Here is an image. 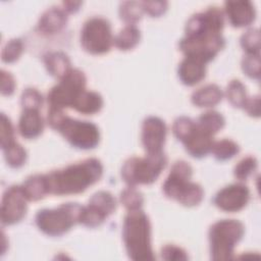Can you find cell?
Here are the masks:
<instances>
[{
    "label": "cell",
    "instance_id": "cell-1",
    "mask_svg": "<svg viewBox=\"0 0 261 261\" xmlns=\"http://www.w3.org/2000/svg\"><path fill=\"white\" fill-rule=\"evenodd\" d=\"M103 166L97 158H88L46 174L49 194L57 196L76 195L97 182Z\"/></svg>",
    "mask_w": 261,
    "mask_h": 261
},
{
    "label": "cell",
    "instance_id": "cell-2",
    "mask_svg": "<svg viewBox=\"0 0 261 261\" xmlns=\"http://www.w3.org/2000/svg\"><path fill=\"white\" fill-rule=\"evenodd\" d=\"M122 240L128 257L136 261L154 260L151 243V223L142 210H130L122 224Z\"/></svg>",
    "mask_w": 261,
    "mask_h": 261
},
{
    "label": "cell",
    "instance_id": "cell-3",
    "mask_svg": "<svg viewBox=\"0 0 261 261\" xmlns=\"http://www.w3.org/2000/svg\"><path fill=\"white\" fill-rule=\"evenodd\" d=\"M49 125L59 132L73 147L82 150L95 148L100 141V132L96 124L90 121L72 119L60 109L50 108L48 111Z\"/></svg>",
    "mask_w": 261,
    "mask_h": 261
},
{
    "label": "cell",
    "instance_id": "cell-4",
    "mask_svg": "<svg viewBox=\"0 0 261 261\" xmlns=\"http://www.w3.org/2000/svg\"><path fill=\"white\" fill-rule=\"evenodd\" d=\"M245 227L236 219H222L213 223L209 229L210 256L212 260H229L234 248L242 240Z\"/></svg>",
    "mask_w": 261,
    "mask_h": 261
},
{
    "label": "cell",
    "instance_id": "cell-5",
    "mask_svg": "<svg viewBox=\"0 0 261 261\" xmlns=\"http://www.w3.org/2000/svg\"><path fill=\"white\" fill-rule=\"evenodd\" d=\"M167 159L163 152L147 154L145 157L128 158L121 167V177L127 186L153 184L166 165Z\"/></svg>",
    "mask_w": 261,
    "mask_h": 261
},
{
    "label": "cell",
    "instance_id": "cell-6",
    "mask_svg": "<svg viewBox=\"0 0 261 261\" xmlns=\"http://www.w3.org/2000/svg\"><path fill=\"white\" fill-rule=\"evenodd\" d=\"M83 207L77 203H66L54 209L40 210L36 214V224L47 236H62L73 225L80 223Z\"/></svg>",
    "mask_w": 261,
    "mask_h": 261
},
{
    "label": "cell",
    "instance_id": "cell-7",
    "mask_svg": "<svg viewBox=\"0 0 261 261\" xmlns=\"http://www.w3.org/2000/svg\"><path fill=\"white\" fill-rule=\"evenodd\" d=\"M224 45L225 40L221 33L204 31L196 35L185 36L179 42V50L186 57L206 64L223 49Z\"/></svg>",
    "mask_w": 261,
    "mask_h": 261
},
{
    "label": "cell",
    "instance_id": "cell-8",
    "mask_svg": "<svg viewBox=\"0 0 261 261\" xmlns=\"http://www.w3.org/2000/svg\"><path fill=\"white\" fill-rule=\"evenodd\" d=\"M113 41L111 25L107 19L96 16L84 23L81 31V45L88 53L105 54L111 49Z\"/></svg>",
    "mask_w": 261,
    "mask_h": 261
},
{
    "label": "cell",
    "instance_id": "cell-9",
    "mask_svg": "<svg viewBox=\"0 0 261 261\" xmlns=\"http://www.w3.org/2000/svg\"><path fill=\"white\" fill-rule=\"evenodd\" d=\"M87 79L85 73L76 68L71 70L60 80L48 93V103L50 108L63 110L72 107V104L79 94L86 89Z\"/></svg>",
    "mask_w": 261,
    "mask_h": 261
},
{
    "label": "cell",
    "instance_id": "cell-10",
    "mask_svg": "<svg viewBox=\"0 0 261 261\" xmlns=\"http://www.w3.org/2000/svg\"><path fill=\"white\" fill-rule=\"evenodd\" d=\"M28 199L21 186H11L3 194L1 204V221L4 225L19 222L27 214Z\"/></svg>",
    "mask_w": 261,
    "mask_h": 261
},
{
    "label": "cell",
    "instance_id": "cell-11",
    "mask_svg": "<svg viewBox=\"0 0 261 261\" xmlns=\"http://www.w3.org/2000/svg\"><path fill=\"white\" fill-rule=\"evenodd\" d=\"M192 173V166L188 162L184 160L174 162L162 186L165 196L178 202L193 182L191 181Z\"/></svg>",
    "mask_w": 261,
    "mask_h": 261
},
{
    "label": "cell",
    "instance_id": "cell-12",
    "mask_svg": "<svg viewBox=\"0 0 261 261\" xmlns=\"http://www.w3.org/2000/svg\"><path fill=\"white\" fill-rule=\"evenodd\" d=\"M250 200L247 186L238 182L224 187L214 197V205L225 212H238L244 209Z\"/></svg>",
    "mask_w": 261,
    "mask_h": 261
},
{
    "label": "cell",
    "instance_id": "cell-13",
    "mask_svg": "<svg viewBox=\"0 0 261 261\" xmlns=\"http://www.w3.org/2000/svg\"><path fill=\"white\" fill-rule=\"evenodd\" d=\"M167 128L165 122L156 116L147 117L142 124V144L147 154L163 152Z\"/></svg>",
    "mask_w": 261,
    "mask_h": 261
},
{
    "label": "cell",
    "instance_id": "cell-14",
    "mask_svg": "<svg viewBox=\"0 0 261 261\" xmlns=\"http://www.w3.org/2000/svg\"><path fill=\"white\" fill-rule=\"evenodd\" d=\"M224 12L234 28L248 27L256 17L254 5L250 1H227L224 4Z\"/></svg>",
    "mask_w": 261,
    "mask_h": 261
},
{
    "label": "cell",
    "instance_id": "cell-15",
    "mask_svg": "<svg viewBox=\"0 0 261 261\" xmlns=\"http://www.w3.org/2000/svg\"><path fill=\"white\" fill-rule=\"evenodd\" d=\"M186 151L195 158H202L208 153H211L212 146L214 144L213 136L208 135L202 130L196 123L195 128L191 135L182 142Z\"/></svg>",
    "mask_w": 261,
    "mask_h": 261
},
{
    "label": "cell",
    "instance_id": "cell-16",
    "mask_svg": "<svg viewBox=\"0 0 261 261\" xmlns=\"http://www.w3.org/2000/svg\"><path fill=\"white\" fill-rule=\"evenodd\" d=\"M180 82L186 86L199 84L206 75V64L190 57H185L177 71Z\"/></svg>",
    "mask_w": 261,
    "mask_h": 261
},
{
    "label": "cell",
    "instance_id": "cell-17",
    "mask_svg": "<svg viewBox=\"0 0 261 261\" xmlns=\"http://www.w3.org/2000/svg\"><path fill=\"white\" fill-rule=\"evenodd\" d=\"M66 12L59 7H51L40 17L38 30L43 34H55L60 32L66 24Z\"/></svg>",
    "mask_w": 261,
    "mask_h": 261
},
{
    "label": "cell",
    "instance_id": "cell-18",
    "mask_svg": "<svg viewBox=\"0 0 261 261\" xmlns=\"http://www.w3.org/2000/svg\"><path fill=\"white\" fill-rule=\"evenodd\" d=\"M44 129V120L39 110H23L18 121V130L25 139L39 137Z\"/></svg>",
    "mask_w": 261,
    "mask_h": 261
},
{
    "label": "cell",
    "instance_id": "cell-19",
    "mask_svg": "<svg viewBox=\"0 0 261 261\" xmlns=\"http://www.w3.org/2000/svg\"><path fill=\"white\" fill-rule=\"evenodd\" d=\"M223 97L221 89L215 84H208L196 90L191 97L192 103L197 107L209 108L217 105Z\"/></svg>",
    "mask_w": 261,
    "mask_h": 261
},
{
    "label": "cell",
    "instance_id": "cell-20",
    "mask_svg": "<svg viewBox=\"0 0 261 261\" xmlns=\"http://www.w3.org/2000/svg\"><path fill=\"white\" fill-rule=\"evenodd\" d=\"M103 107V99L100 94L94 91L84 90L75 98L72 107L82 114H95Z\"/></svg>",
    "mask_w": 261,
    "mask_h": 261
},
{
    "label": "cell",
    "instance_id": "cell-21",
    "mask_svg": "<svg viewBox=\"0 0 261 261\" xmlns=\"http://www.w3.org/2000/svg\"><path fill=\"white\" fill-rule=\"evenodd\" d=\"M47 71L56 79H63L70 70L71 64L68 56L63 52H50L44 56Z\"/></svg>",
    "mask_w": 261,
    "mask_h": 261
},
{
    "label": "cell",
    "instance_id": "cell-22",
    "mask_svg": "<svg viewBox=\"0 0 261 261\" xmlns=\"http://www.w3.org/2000/svg\"><path fill=\"white\" fill-rule=\"evenodd\" d=\"M21 189L29 201H38L49 194L46 174H35L28 177L21 185Z\"/></svg>",
    "mask_w": 261,
    "mask_h": 261
},
{
    "label": "cell",
    "instance_id": "cell-23",
    "mask_svg": "<svg viewBox=\"0 0 261 261\" xmlns=\"http://www.w3.org/2000/svg\"><path fill=\"white\" fill-rule=\"evenodd\" d=\"M140 38L141 33L136 24H126L114 37L113 45L122 51L132 50L139 44Z\"/></svg>",
    "mask_w": 261,
    "mask_h": 261
},
{
    "label": "cell",
    "instance_id": "cell-24",
    "mask_svg": "<svg viewBox=\"0 0 261 261\" xmlns=\"http://www.w3.org/2000/svg\"><path fill=\"white\" fill-rule=\"evenodd\" d=\"M197 125L210 136H214L225 124V119L221 113L213 110H208L200 115L197 120Z\"/></svg>",
    "mask_w": 261,
    "mask_h": 261
},
{
    "label": "cell",
    "instance_id": "cell-25",
    "mask_svg": "<svg viewBox=\"0 0 261 261\" xmlns=\"http://www.w3.org/2000/svg\"><path fill=\"white\" fill-rule=\"evenodd\" d=\"M88 205L99 211L107 218L115 211L116 200L109 192L99 191L92 196Z\"/></svg>",
    "mask_w": 261,
    "mask_h": 261
},
{
    "label": "cell",
    "instance_id": "cell-26",
    "mask_svg": "<svg viewBox=\"0 0 261 261\" xmlns=\"http://www.w3.org/2000/svg\"><path fill=\"white\" fill-rule=\"evenodd\" d=\"M144 13L142 2L126 1L120 3L119 17L126 24H135L138 22Z\"/></svg>",
    "mask_w": 261,
    "mask_h": 261
},
{
    "label": "cell",
    "instance_id": "cell-27",
    "mask_svg": "<svg viewBox=\"0 0 261 261\" xmlns=\"http://www.w3.org/2000/svg\"><path fill=\"white\" fill-rule=\"evenodd\" d=\"M239 151H240L239 145L234 141L228 140V139H224L217 142L214 141V144L211 149V153L214 155V157L217 160H220V161H224L232 158L234 155L239 153Z\"/></svg>",
    "mask_w": 261,
    "mask_h": 261
},
{
    "label": "cell",
    "instance_id": "cell-28",
    "mask_svg": "<svg viewBox=\"0 0 261 261\" xmlns=\"http://www.w3.org/2000/svg\"><path fill=\"white\" fill-rule=\"evenodd\" d=\"M3 152L7 164L13 168L21 167L27 161V151L16 141L3 149Z\"/></svg>",
    "mask_w": 261,
    "mask_h": 261
},
{
    "label": "cell",
    "instance_id": "cell-29",
    "mask_svg": "<svg viewBox=\"0 0 261 261\" xmlns=\"http://www.w3.org/2000/svg\"><path fill=\"white\" fill-rule=\"evenodd\" d=\"M226 97L233 107L243 108L248 99L246 88L243 83L239 80L230 81L226 88Z\"/></svg>",
    "mask_w": 261,
    "mask_h": 261
},
{
    "label": "cell",
    "instance_id": "cell-30",
    "mask_svg": "<svg viewBox=\"0 0 261 261\" xmlns=\"http://www.w3.org/2000/svg\"><path fill=\"white\" fill-rule=\"evenodd\" d=\"M120 202L121 204L128 210H138L142 209L144 203V197L140 191L136 189V187L128 186L124 189L120 194Z\"/></svg>",
    "mask_w": 261,
    "mask_h": 261
},
{
    "label": "cell",
    "instance_id": "cell-31",
    "mask_svg": "<svg viewBox=\"0 0 261 261\" xmlns=\"http://www.w3.org/2000/svg\"><path fill=\"white\" fill-rule=\"evenodd\" d=\"M258 161L254 156H247L241 159L233 169L236 178L241 181L247 180L257 169Z\"/></svg>",
    "mask_w": 261,
    "mask_h": 261
},
{
    "label": "cell",
    "instance_id": "cell-32",
    "mask_svg": "<svg viewBox=\"0 0 261 261\" xmlns=\"http://www.w3.org/2000/svg\"><path fill=\"white\" fill-rule=\"evenodd\" d=\"M241 46L247 54L259 55L260 34L258 29H249L241 37Z\"/></svg>",
    "mask_w": 261,
    "mask_h": 261
},
{
    "label": "cell",
    "instance_id": "cell-33",
    "mask_svg": "<svg viewBox=\"0 0 261 261\" xmlns=\"http://www.w3.org/2000/svg\"><path fill=\"white\" fill-rule=\"evenodd\" d=\"M24 46L20 39H12L6 43L1 52V59L5 63H13L19 59Z\"/></svg>",
    "mask_w": 261,
    "mask_h": 261
},
{
    "label": "cell",
    "instance_id": "cell-34",
    "mask_svg": "<svg viewBox=\"0 0 261 261\" xmlns=\"http://www.w3.org/2000/svg\"><path fill=\"white\" fill-rule=\"evenodd\" d=\"M20 104L23 110H39L43 104V97L38 90L28 88L21 94Z\"/></svg>",
    "mask_w": 261,
    "mask_h": 261
},
{
    "label": "cell",
    "instance_id": "cell-35",
    "mask_svg": "<svg viewBox=\"0 0 261 261\" xmlns=\"http://www.w3.org/2000/svg\"><path fill=\"white\" fill-rule=\"evenodd\" d=\"M195 126L196 122L193 121L191 118L187 116H180L174 120L172 125V132L177 140L184 142L191 135Z\"/></svg>",
    "mask_w": 261,
    "mask_h": 261
},
{
    "label": "cell",
    "instance_id": "cell-36",
    "mask_svg": "<svg viewBox=\"0 0 261 261\" xmlns=\"http://www.w3.org/2000/svg\"><path fill=\"white\" fill-rule=\"evenodd\" d=\"M242 69L244 73L254 80L260 77V54H246L242 60Z\"/></svg>",
    "mask_w": 261,
    "mask_h": 261
},
{
    "label": "cell",
    "instance_id": "cell-37",
    "mask_svg": "<svg viewBox=\"0 0 261 261\" xmlns=\"http://www.w3.org/2000/svg\"><path fill=\"white\" fill-rule=\"evenodd\" d=\"M0 136H1V148L2 150L9 146L12 142H14V130L10 119L4 114H1V122H0Z\"/></svg>",
    "mask_w": 261,
    "mask_h": 261
},
{
    "label": "cell",
    "instance_id": "cell-38",
    "mask_svg": "<svg viewBox=\"0 0 261 261\" xmlns=\"http://www.w3.org/2000/svg\"><path fill=\"white\" fill-rule=\"evenodd\" d=\"M161 258L168 261H181L189 258L187 252L175 245H166L161 249Z\"/></svg>",
    "mask_w": 261,
    "mask_h": 261
},
{
    "label": "cell",
    "instance_id": "cell-39",
    "mask_svg": "<svg viewBox=\"0 0 261 261\" xmlns=\"http://www.w3.org/2000/svg\"><path fill=\"white\" fill-rule=\"evenodd\" d=\"M144 12L152 17H158L167 10V2L164 1H147L142 2Z\"/></svg>",
    "mask_w": 261,
    "mask_h": 261
},
{
    "label": "cell",
    "instance_id": "cell-40",
    "mask_svg": "<svg viewBox=\"0 0 261 261\" xmlns=\"http://www.w3.org/2000/svg\"><path fill=\"white\" fill-rule=\"evenodd\" d=\"M15 80L10 72L1 70V94L4 96H10L15 89Z\"/></svg>",
    "mask_w": 261,
    "mask_h": 261
},
{
    "label": "cell",
    "instance_id": "cell-41",
    "mask_svg": "<svg viewBox=\"0 0 261 261\" xmlns=\"http://www.w3.org/2000/svg\"><path fill=\"white\" fill-rule=\"evenodd\" d=\"M245 111L253 117H259L260 116V99L259 96H254L247 99L244 107Z\"/></svg>",
    "mask_w": 261,
    "mask_h": 261
},
{
    "label": "cell",
    "instance_id": "cell-42",
    "mask_svg": "<svg viewBox=\"0 0 261 261\" xmlns=\"http://www.w3.org/2000/svg\"><path fill=\"white\" fill-rule=\"evenodd\" d=\"M82 5V2L77 1H67V2H63L62 3V9L66 12V13H72L75 12L80 9V6Z\"/></svg>",
    "mask_w": 261,
    "mask_h": 261
}]
</instances>
